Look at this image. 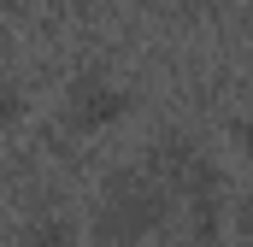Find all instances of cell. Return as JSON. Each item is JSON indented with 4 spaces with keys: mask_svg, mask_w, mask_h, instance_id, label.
Listing matches in <instances>:
<instances>
[{
    "mask_svg": "<svg viewBox=\"0 0 253 247\" xmlns=\"http://www.w3.org/2000/svg\"><path fill=\"white\" fill-rule=\"evenodd\" d=\"M159 212H165L159 177H118V183L106 188V200H100V242L106 247L141 242V236L159 224Z\"/></svg>",
    "mask_w": 253,
    "mask_h": 247,
    "instance_id": "cell-1",
    "label": "cell"
},
{
    "mask_svg": "<svg viewBox=\"0 0 253 247\" xmlns=\"http://www.w3.org/2000/svg\"><path fill=\"white\" fill-rule=\"evenodd\" d=\"M124 112H129V88H118L112 77H83L71 88V124H83V129L118 124Z\"/></svg>",
    "mask_w": 253,
    "mask_h": 247,
    "instance_id": "cell-2",
    "label": "cell"
},
{
    "mask_svg": "<svg viewBox=\"0 0 253 247\" xmlns=\"http://www.w3.org/2000/svg\"><path fill=\"white\" fill-rule=\"evenodd\" d=\"M24 247H77V230H71V218H36L24 230Z\"/></svg>",
    "mask_w": 253,
    "mask_h": 247,
    "instance_id": "cell-3",
    "label": "cell"
},
{
    "mask_svg": "<svg viewBox=\"0 0 253 247\" xmlns=\"http://www.w3.org/2000/svg\"><path fill=\"white\" fill-rule=\"evenodd\" d=\"M18 118H24V94H18L12 82H0V129H6V124H18Z\"/></svg>",
    "mask_w": 253,
    "mask_h": 247,
    "instance_id": "cell-4",
    "label": "cell"
},
{
    "mask_svg": "<svg viewBox=\"0 0 253 247\" xmlns=\"http://www.w3.org/2000/svg\"><path fill=\"white\" fill-rule=\"evenodd\" d=\"M236 141H242V153L253 159V106L242 112V118H236Z\"/></svg>",
    "mask_w": 253,
    "mask_h": 247,
    "instance_id": "cell-5",
    "label": "cell"
}]
</instances>
